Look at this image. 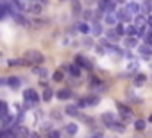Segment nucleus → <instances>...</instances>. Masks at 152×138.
<instances>
[{
    "label": "nucleus",
    "mask_w": 152,
    "mask_h": 138,
    "mask_svg": "<svg viewBox=\"0 0 152 138\" xmlns=\"http://www.w3.org/2000/svg\"><path fill=\"white\" fill-rule=\"evenodd\" d=\"M99 102H100L99 95H88V97H84V99H81V101H79L77 108H88V106H97Z\"/></svg>",
    "instance_id": "nucleus-1"
},
{
    "label": "nucleus",
    "mask_w": 152,
    "mask_h": 138,
    "mask_svg": "<svg viewBox=\"0 0 152 138\" xmlns=\"http://www.w3.org/2000/svg\"><path fill=\"white\" fill-rule=\"evenodd\" d=\"M118 113H120V117H122L124 122H129L131 117H132V109L129 106H125V104H118Z\"/></svg>",
    "instance_id": "nucleus-2"
},
{
    "label": "nucleus",
    "mask_w": 152,
    "mask_h": 138,
    "mask_svg": "<svg viewBox=\"0 0 152 138\" xmlns=\"http://www.w3.org/2000/svg\"><path fill=\"white\" fill-rule=\"evenodd\" d=\"M100 120H102V124H104L106 127H109V129H111V126H113V124L116 122V120H115V115H113V113H102Z\"/></svg>",
    "instance_id": "nucleus-3"
},
{
    "label": "nucleus",
    "mask_w": 152,
    "mask_h": 138,
    "mask_svg": "<svg viewBox=\"0 0 152 138\" xmlns=\"http://www.w3.org/2000/svg\"><path fill=\"white\" fill-rule=\"evenodd\" d=\"M23 99H25L27 102H31V104H36V102H38V93H36L34 90H25V92H23Z\"/></svg>",
    "instance_id": "nucleus-4"
},
{
    "label": "nucleus",
    "mask_w": 152,
    "mask_h": 138,
    "mask_svg": "<svg viewBox=\"0 0 152 138\" xmlns=\"http://www.w3.org/2000/svg\"><path fill=\"white\" fill-rule=\"evenodd\" d=\"M115 15H116V20H120V22H127V23H129V20H131V13H129L125 7L120 9V11H116Z\"/></svg>",
    "instance_id": "nucleus-5"
},
{
    "label": "nucleus",
    "mask_w": 152,
    "mask_h": 138,
    "mask_svg": "<svg viewBox=\"0 0 152 138\" xmlns=\"http://www.w3.org/2000/svg\"><path fill=\"white\" fill-rule=\"evenodd\" d=\"M75 65H77L79 68H81V66H83V68H88V70L91 68V63H90V59H86L84 56H77V57H75Z\"/></svg>",
    "instance_id": "nucleus-6"
},
{
    "label": "nucleus",
    "mask_w": 152,
    "mask_h": 138,
    "mask_svg": "<svg viewBox=\"0 0 152 138\" xmlns=\"http://www.w3.org/2000/svg\"><path fill=\"white\" fill-rule=\"evenodd\" d=\"M27 57H31L34 63H41V61H43V56H41L39 52H36V50H31V52L27 54Z\"/></svg>",
    "instance_id": "nucleus-7"
},
{
    "label": "nucleus",
    "mask_w": 152,
    "mask_h": 138,
    "mask_svg": "<svg viewBox=\"0 0 152 138\" xmlns=\"http://www.w3.org/2000/svg\"><path fill=\"white\" fill-rule=\"evenodd\" d=\"M68 72H70V76H73V77H81V68H79L77 65H70V66H68Z\"/></svg>",
    "instance_id": "nucleus-8"
},
{
    "label": "nucleus",
    "mask_w": 152,
    "mask_h": 138,
    "mask_svg": "<svg viewBox=\"0 0 152 138\" xmlns=\"http://www.w3.org/2000/svg\"><path fill=\"white\" fill-rule=\"evenodd\" d=\"M64 131L70 134V136H73V134H77V131H79V127H77V124H68L66 127H64Z\"/></svg>",
    "instance_id": "nucleus-9"
},
{
    "label": "nucleus",
    "mask_w": 152,
    "mask_h": 138,
    "mask_svg": "<svg viewBox=\"0 0 152 138\" xmlns=\"http://www.w3.org/2000/svg\"><path fill=\"white\" fill-rule=\"evenodd\" d=\"M70 97H72V92L70 90H59L57 92V99H61V101H66Z\"/></svg>",
    "instance_id": "nucleus-10"
},
{
    "label": "nucleus",
    "mask_w": 152,
    "mask_h": 138,
    "mask_svg": "<svg viewBox=\"0 0 152 138\" xmlns=\"http://www.w3.org/2000/svg\"><path fill=\"white\" fill-rule=\"evenodd\" d=\"M129 13H140V4L138 2H131V4H127V7H125Z\"/></svg>",
    "instance_id": "nucleus-11"
},
{
    "label": "nucleus",
    "mask_w": 152,
    "mask_h": 138,
    "mask_svg": "<svg viewBox=\"0 0 152 138\" xmlns=\"http://www.w3.org/2000/svg\"><path fill=\"white\" fill-rule=\"evenodd\" d=\"M136 32H138V29H136L134 25H127V27H125V34H127L129 38H134Z\"/></svg>",
    "instance_id": "nucleus-12"
},
{
    "label": "nucleus",
    "mask_w": 152,
    "mask_h": 138,
    "mask_svg": "<svg viewBox=\"0 0 152 138\" xmlns=\"http://www.w3.org/2000/svg\"><path fill=\"white\" fill-rule=\"evenodd\" d=\"M145 81H147V76H145V74H138V76L134 77V84H136V86H141Z\"/></svg>",
    "instance_id": "nucleus-13"
},
{
    "label": "nucleus",
    "mask_w": 152,
    "mask_h": 138,
    "mask_svg": "<svg viewBox=\"0 0 152 138\" xmlns=\"http://www.w3.org/2000/svg\"><path fill=\"white\" fill-rule=\"evenodd\" d=\"M140 54H141V56H145V57H148V56L152 54V50H150V47H148V45H141V47H140Z\"/></svg>",
    "instance_id": "nucleus-14"
},
{
    "label": "nucleus",
    "mask_w": 152,
    "mask_h": 138,
    "mask_svg": "<svg viewBox=\"0 0 152 138\" xmlns=\"http://www.w3.org/2000/svg\"><path fill=\"white\" fill-rule=\"evenodd\" d=\"M141 11H143V13H150V11H152V0H145Z\"/></svg>",
    "instance_id": "nucleus-15"
},
{
    "label": "nucleus",
    "mask_w": 152,
    "mask_h": 138,
    "mask_svg": "<svg viewBox=\"0 0 152 138\" xmlns=\"http://www.w3.org/2000/svg\"><path fill=\"white\" fill-rule=\"evenodd\" d=\"M115 32H116V36L120 38V36H124V34H125V27H124L122 23H116V27H115Z\"/></svg>",
    "instance_id": "nucleus-16"
},
{
    "label": "nucleus",
    "mask_w": 152,
    "mask_h": 138,
    "mask_svg": "<svg viewBox=\"0 0 152 138\" xmlns=\"http://www.w3.org/2000/svg\"><path fill=\"white\" fill-rule=\"evenodd\" d=\"M145 126H147V122H145V120H141V118L134 122V127H136V131H143V129H145Z\"/></svg>",
    "instance_id": "nucleus-17"
},
{
    "label": "nucleus",
    "mask_w": 152,
    "mask_h": 138,
    "mask_svg": "<svg viewBox=\"0 0 152 138\" xmlns=\"http://www.w3.org/2000/svg\"><path fill=\"white\" fill-rule=\"evenodd\" d=\"M106 22H107L109 25H113V23L116 22V15H115V11H113V13H107V16H106Z\"/></svg>",
    "instance_id": "nucleus-18"
},
{
    "label": "nucleus",
    "mask_w": 152,
    "mask_h": 138,
    "mask_svg": "<svg viewBox=\"0 0 152 138\" xmlns=\"http://www.w3.org/2000/svg\"><path fill=\"white\" fill-rule=\"evenodd\" d=\"M111 129H113V131H116V133H124V131H125L124 124H118V122H115V124L111 126Z\"/></svg>",
    "instance_id": "nucleus-19"
},
{
    "label": "nucleus",
    "mask_w": 152,
    "mask_h": 138,
    "mask_svg": "<svg viewBox=\"0 0 152 138\" xmlns=\"http://www.w3.org/2000/svg\"><path fill=\"white\" fill-rule=\"evenodd\" d=\"M145 22H147V18H145V15H138V16H136V23H138V25H141V23L145 25Z\"/></svg>",
    "instance_id": "nucleus-20"
},
{
    "label": "nucleus",
    "mask_w": 152,
    "mask_h": 138,
    "mask_svg": "<svg viewBox=\"0 0 152 138\" xmlns=\"http://www.w3.org/2000/svg\"><path fill=\"white\" fill-rule=\"evenodd\" d=\"M66 113L68 115H77V106H68L66 108Z\"/></svg>",
    "instance_id": "nucleus-21"
},
{
    "label": "nucleus",
    "mask_w": 152,
    "mask_h": 138,
    "mask_svg": "<svg viewBox=\"0 0 152 138\" xmlns=\"http://www.w3.org/2000/svg\"><path fill=\"white\" fill-rule=\"evenodd\" d=\"M145 32H147V27L143 25V27H140V29H138V32H136V36H140V38H143V36H145Z\"/></svg>",
    "instance_id": "nucleus-22"
},
{
    "label": "nucleus",
    "mask_w": 152,
    "mask_h": 138,
    "mask_svg": "<svg viewBox=\"0 0 152 138\" xmlns=\"http://www.w3.org/2000/svg\"><path fill=\"white\" fill-rule=\"evenodd\" d=\"M125 45H127V47H134V45H136V38H127V40H125Z\"/></svg>",
    "instance_id": "nucleus-23"
},
{
    "label": "nucleus",
    "mask_w": 152,
    "mask_h": 138,
    "mask_svg": "<svg viewBox=\"0 0 152 138\" xmlns=\"http://www.w3.org/2000/svg\"><path fill=\"white\" fill-rule=\"evenodd\" d=\"M54 81H63V72H61V70H57V72L54 74Z\"/></svg>",
    "instance_id": "nucleus-24"
},
{
    "label": "nucleus",
    "mask_w": 152,
    "mask_h": 138,
    "mask_svg": "<svg viewBox=\"0 0 152 138\" xmlns=\"http://www.w3.org/2000/svg\"><path fill=\"white\" fill-rule=\"evenodd\" d=\"M43 99H45V101H50V99H52V90H45Z\"/></svg>",
    "instance_id": "nucleus-25"
},
{
    "label": "nucleus",
    "mask_w": 152,
    "mask_h": 138,
    "mask_svg": "<svg viewBox=\"0 0 152 138\" xmlns=\"http://www.w3.org/2000/svg\"><path fill=\"white\" fill-rule=\"evenodd\" d=\"M86 138H102V133H99V131H95V133H90Z\"/></svg>",
    "instance_id": "nucleus-26"
},
{
    "label": "nucleus",
    "mask_w": 152,
    "mask_h": 138,
    "mask_svg": "<svg viewBox=\"0 0 152 138\" xmlns=\"http://www.w3.org/2000/svg\"><path fill=\"white\" fill-rule=\"evenodd\" d=\"M107 38H109V40H116V38H118V36H116V32H115V29H111V31L107 32Z\"/></svg>",
    "instance_id": "nucleus-27"
},
{
    "label": "nucleus",
    "mask_w": 152,
    "mask_h": 138,
    "mask_svg": "<svg viewBox=\"0 0 152 138\" xmlns=\"http://www.w3.org/2000/svg\"><path fill=\"white\" fill-rule=\"evenodd\" d=\"M79 29H81L83 32H90V27H88L86 23H81V25H79Z\"/></svg>",
    "instance_id": "nucleus-28"
},
{
    "label": "nucleus",
    "mask_w": 152,
    "mask_h": 138,
    "mask_svg": "<svg viewBox=\"0 0 152 138\" xmlns=\"http://www.w3.org/2000/svg\"><path fill=\"white\" fill-rule=\"evenodd\" d=\"M48 138H61V136H59V133H57V131H52Z\"/></svg>",
    "instance_id": "nucleus-29"
},
{
    "label": "nucleus",
    "mask_w": 152,
    "mask_h": 138,
    "mask_svg": "<svg viewBox=\"0 0 152 138\" xmlns=\"http://www.w3.org/2000/svg\"><path fill=\"white\" fill-rule=\"evenodd\" d=\"M147 23H148V25H150V27H152V16H150V18H148V20H147Z\"/></svg>",
    "instance_id": "nucleus-30"
},
{
    "label": "nucleus",
    "mask_w": 152,
    "mask_h": 138,
    "mask_svg": "<svg viewBox=\"0 0 152 138\" xmlns=\"http://www.w3.org/2000/svg\"><path fill=\"white\" fill-rule=\"evenodd\" d=\"M148 122H152V115H150V118H148Z\"/></svg>",
    "instance_id": "nucleus-31"
}]
</instances>
